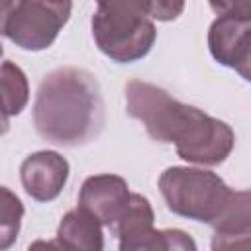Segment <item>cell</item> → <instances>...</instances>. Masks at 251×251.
<instances>
[{"label": "cell", "instance_id": "ba28073f", "mask_svg": "<svg viewBox=\"0 0 251 251\" xmlns=\"http://www.w3.org/2000/svg\"><path fill=\"white\" fill-rule=\"evenodd\" d=\"M249 35L251 22L231 16H218L208 31V45L212 57L226 67H233Z\"/></svg>", "mask_w": 251, "mask_h": 251}, {"label": "cell", "instance_id": "e0dca14e", "mask_svg": "<svg viewBox=\"0 0 251 251\" xmlns=\"http://www.w3.org/2000/svg\"><path fill=\"white\" fill-rule=\"evenodd\" d=\"M233 69H235L245 80L251 82V35H249V39L245 41V45H243V49H241V53H239V57H237Z\"/></svg>", "mask_w": 251, "mask_h": 251}, {"label": "cell", "instance_id": "8992f818", "mask_svg": "<svg viewBox=\"0 0 251 251\" xmlns=\"http://www.w3.org/2000/svg\"><path fill=\"white\" fill-rule=\"evenodd\" d=\"M127 182L118 175L88 176L78 194V208L92 214L102 226L114 229L129 204Z\"/></svg>", "mask_w": 251, "mask_h": 251}, {"label": "cell", "instance_id": "9c48e42d", "mask_svg": "<svg viewBox=\"0 0 251 251\" xmlns=\"http://www.w3.org/2000/svg\"><path fill=\"white\" fill-rule=\"evenodd\" d=\"M118 237L120 251H198L194 239L180 229H153V226H139Z\"/></svg>", "mask_w": 251, "mask_h": 251}, {"label": "cell", "instance_id": "ac0fdd59", "mask_svg": "<svg viewBox=\"0 0 251 251\" xmlns=\"http://www.w3.org/2000/svg\"><path fill=\"white\" fill-rule=\"evenodd\" d=\"M27 251H73V249L67 247V245H63L59 239H53V241L37 239V241H33V243L27 247Z\"/></svg>", "mask_w": 251, "mask_h": 251}, {"label": "cell", "instance_id": "9a60e30c", "mask_svg": "<svg viewBox=\"0 0 251 251\" xmlns=\"http://www.w3.org/2000/svg\"><path fill=\"white\" fill-rule=\"evenodd\" d=\"M210 8L218 16H231L251 22V2H210Z\"/></svg>", "mask_w": 251, "mask_h": 251}, {"label": "cell", "instance_id": "6da1fadb", "mask_svg": "<svg viewBox=\"0 0 251 251\" xmlns=\"http://www.w3.org/2000/svg\"><path fill=\"white\" fill-rule=\"evenodd\" d=\"M127 114L139 120L147 133L161 143H175L180 159L198 165H220L231 153V127L202 110L175 100L163 88L129 80L126 86Z\"/></svg>", "mask_w": 251, "mask_h": 251}, {"label": "cell", "instance_id": "5bb4252c", "mask_svg": "<svg viewBox=\"0 0 251 251\" xmlns=\"http://www.w3.org/2000/svg\"><path fill=\"white\" fill-rule=\"evenodd\" d=\"M212 251H251V229L233 233H214Z\"/></svg>", "mask_w": 251, "mask_h": 251}, {"label": "cell", "instance_id": "3957f363", "mask_svg": "<svg viewBox=\"0 0 251 251\" xmlns=\"http://www.w3.org/2000/svg\"><path fill=\"white\" fill-rule=\"evenodd\" d=\"M98 49L118 63L145 57L157 37L145 2H100L92 18Z\"/></svg>", "mask_w": 251, "mask_h": 251}, {"label": "cell", "instance_id": "52a82bcc", "mask_svg": "<svg viewBox=\"0 0 251 251\" xmlns=\"http://www.w3.org/2000/svg\"><path fill=\"white\" fill-rule=\"evenodd\" d=\"M20 176L25 192L33 200L49 202L63 190L69 176V163L55 151H39L22 163Z\"/></svg>", "mask_w": 251, "mask_h": 251}, {"label": "cell", "instance_id": "30bf717a", "mask_svg": "<svg viewBox=\"0 0 251 251\" xmlns=\"http://www.w3.org/2000/svg\"><path fill=\"white\" fill-rule=\"evenodd\" d=\"M57 239L73 251H102V224L82 208L71 210L59 224Z\"/></svg>", "mask_w": 251, "mask_h": 251}, {"label": "cell", "instance_id": "5b68a950", "mask_svg": "<svg viewBox=\"0 0 251 251\" xmlns=\"http://www.w3.org/2000/svg\"><path fill=\"white\" fill-rule=\"evenodd\" d=\"M71 2H37V0H4L2 10V33L12 43L27 51L47 49L59 29L71 16Z\"/></svg>", "mask_w": 251, "mask_h": 251}, {"label": "cell", "instance_id": "8fae6325", "mask_svg": "<svg viewBox=\"0 0 251 251\" xmlns=\"http://www.w3.org/2000/svg\"><path fill=\"white\" fill-rule=\"evenodd\" d=\"M2 106H4V124L10 116L20 114L24 106L27 104V78L20 67H16L12 61L2 63Z\"/></svg>", "mask_w": 251, "mask_h": 251}, {"label": "cell", "instance_id": "2e32d148", "mask_svg": "<svg viewBox=\"0 0 251 251\" xmlns=\"http://www.w3.org/2000/svg\"><path fill=\"white\" fill-rule=\"evenodd\" d=\"M145 4H147L149 18H157V20H163V22L175 20L184 8L182 2H145Z\"/></svg>", "mask_w": 251, "mask_h": 251}, {"label": "cell", "instance_id": "277c9868", "mask_svg": "<svg viewBox=\"0 0 251 251\" xmlns=\"http://www.w3.org/2000/svg\"><path fill=\"white\" fill-rule=\"evenodd\" d=\"M159 188L171 212L210 226L233 192L218 175L188 167L167 169L159 178Z\"/></svg>", "mask_w": 251, "mask_h": 251}, {"label": "cell", "instance_id": "7c38bea8", "mask_svg": "<svg viewBox=\"0 0 251 251\" xmlns=\"http://www.w3.org/2000/svg\"><path fill=\"white\" fill-rule=\"evenodd\" d=\"M216 233H233L251 229V190L231 192L222 214L212 224Z\"/></svg>", "mask_w": 251, "mask_h": 251}, {"label": "cell", "instance_id": "7a4b0ae2", "mask_svg": "<svg viewBox=\"0 0 251 251\" xmlns=\"http://www.w3.org/2000/svg\"><path fill=\"white\" fill-rule=\"evenodd\" d=\"M33 126L57 145L76 147L92 141L104 127V102L96 78L76 67L49 73L35 96Z\"/></svg>", "mask_w": 251, "mask_h": 251}, {"label": "cell", "instance_id": "4fadbf2b", "mask_svg": "<svg viewBox=\"0 0 251 251\" xmlns=\"http://www.w3.org/2000/svg\"><path fill=\"white\" fill-rule=\"evenodd\" d=\"M2 222H0V249L6 251L18 237L20 231V220L24 216L22 202L8 190L2 188Z\"/></svg>", "mask_w": 251, "mask_h": 251}]
</instances>
